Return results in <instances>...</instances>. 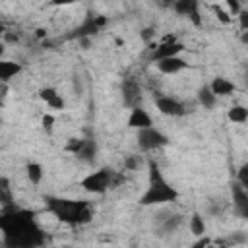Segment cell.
Returning a JSON list of instances; mask_svg holds the SVG:
<instances>
[{
  "mask_svg": "<svg viewBox=\"0 0 248 248\" xmlns=\"http://www.w3.org/2000/svg\"><path fill=\"white\" fill-rule=\"evenodd\" d=\"M149 169H151L149 186L143 192V196L140 198V203L141 205H161V203L174 202L178 198V192L163 180V176L159 172V167L155 163H149Z\"/></svg>",
  "mask_w": 248,
  "mask_h": 248,
  "instance_id": "cell-1",
  "label": "cell"
},
{
  "mask_svg": "<svg viewBox=\"0 0 248 248\" xmlns=\"http://www.w3.org/2000/svg\"><path fill=\"white\" fill-rule=\"evenodd\" d=\"M81 186H83L87 192L103 194V192L110 186V170H108V169H99V170L87 174V176L81 180Z\"/></svg>",
  "mask_w": 248,
  "mask_h": 248,
  "instance_id": "cell-2",
  "label": "cell"
},
{
  "mask_svg": "<svg viewBox=\"0 0 248 248\" xmlns=\"http://www.w3.org/2000/svg\"><path fill=\"white\" fill-rule=\"evenodd\" d=\"M138 143H140L141 149L149 151V149H157V147L167 145L169 140H167L165 134H161L159 130H155L153 126H149V128H141V130H138Z\"/></svg>",
  "mask_w": 248,
  "mask_h": 248,
  "instance_id": "cell-3",
  "label": "cell"
},
{
  "mask_svg": "<svg viewBox=\"0 0 248 248\" xmlns=\"http://www.w3.org/2000/svg\"><path fill=\"white\" fill-rule=\"evenodd\" d=\"M186 66H188L186 60H182L178 54H176V56H169V58L157 60V70H159L161 74H165V76H174V74L182 72Z\"/></svg>",
  "mask_w": 248,
  "mask_h": 248,
  "instance_id": "cell-4",
  "label": "cell"
},
{
  "mask_svg": "<svg viewBox=\"0 0 248 248\" xmlns=\"http://www.w3.org/2000/svg\"><path fill=\"white\" fill-rule=\"evenodd\" d=\"M155 107L165 116H182L184 114V107L172 97H159L155 101Z\"/></svg>",
  "mask_w": 248,
  "mask_h": 248,
  "instance_id": "cell-5",
  "label": "cell"
},
{
  "mask_svg": "<svg viewBox=\"0 0 248 248\" xmlns=\"http://www.w3.org/2000/svg\"><path fill=\"white\" fill-rule=\"evenodd\" d=\"M182 45L180 43H176L172 37H167V41L163 43V45H159L155 50H153V58L155 60H161V58H169V56H176V54H180L182 52Z\"/></svg>",
  "mask_w": 248,
  "mask_h": 248,
  "instance_id": "cell-6",
  "label": "cell"
},
{
  "mask_svg": "<svg viewBox=\"0 0 248 248\" xmlns=\"http://www.w3.org/2000/svg\"><path fill=\"white\" fill-rule=\"evenodd\" d=\"M153 122H151V116L141 108V107H132V112L128 116V126L130 128H136V130H141V128H149Z\"/></svg>",
  "mask_w": 248,
  "mask_h": 248,
  "instance_id": "cell-7",
  "label": "cell"
},
{
  "mask_svg": "<svg viewBox=\"0 0 248 248\" xmlns=\"http://www.w3.org/2000/svg\"><path fill=\"white\" fill-rule=\"evenodd\" d=\"M209 89L213 91L215 97H227V95H232V91L236 89V85L232 81H229L227 78H215L209 83Z\"/></svg>",
  "mask_w": 248,
  "mask_h": 248,
  "instance_id": "cell-8",
  "label": "cell"
},
{
  "mask_svg": "<svg viewBox=\"0 0 248 248\" xmlns=\"http://www.w3.org/2000/svg\"><path fill=\"white\" fill-rule=\"evenodd\" d=\"M232 200H234V207L238 209L240 215H246L248 213V194H246V188L236 184L232 188Z\"/></svg>",
  "mask_w": 248,
  "mask_h": 248,
  "instance_id": "cell-9",
  "label": "cell"
},
{
  "mask_svg": "<svg viewBox=\"0 0 248 248\" xmlns=\"http://www.w3.org/2000/svg\"><path fill=\"white\" fill-rule=\"evenodd\" d=\"M174 12L188 17L198 14V0H174Z\"/></svg>",
  "mask_w": 248,
  "mask_h": 248,
  "instance_id": "cell-10",
  "label": "cell"
},
{
  "mask_svg": "<svg viewBox=\"0 0 248 248\" xmlns=\"http://www.w3.org/2000/svg\"><path fill=\"white\" fill-rule=\"evenodd\" d=\"M19 64L10 62V60H0V81H8L16 74H19Z\"/></svg>",
  "mask_w": 248,
  "mask_h": 248,
  "instance_id": "cell-11",
  "label": "cell"
},
{
  "mask_svg": "<svg viewBox=\"0 0 248 248\" xmlns=\"http://www.w3.org/2000/svg\"><path fill=\"white\" fill-rule=\"evenodd\" d=\"M229 120L231 122H234V124H244L246 120H248V108L246 107H242V105H234V107H231L229 108Z\"/></svg>",
  "mask_w": 248,
  "mask_h": 248,
  "instance_id": "cell-12",
  "label": "cell"
},
{
  "mask_svg": "<svg viewBox=\"0 0 248 248\" xmlns=\"http://www.w3.org/2000/svg\"><path fill=\"white\" fill-rule=\"evenodd\" d=\"M141 99V95H140V89H138V85H134V83H126L124 85V101H126V105H130V107H138V101Z\"/></svg>",
  "mask_w": 248,
  "mask_h": 248,
  "instance_id": "cell-13",
  "label": "cell"
},
{
  "mask_svg": "<svg viewBox=\"0 0 248 248\" xmlns=\"http://www.w3.org/2000/svg\"><path fill=\"white\" fill-rule=\"evenodd\" d=\"M190 232L194 236H203L205 234V221L200 213H192L190 217Z\"/></svg>",
  "mask_w": 248,
  "mask_h": 248,
  "instance_id": "cell-14",
  "label": "cell"
},
{
  "mask_svg": "<svg viewBox=\"0 0 248 248\" xmlns=\"http://www.w3.org/2000/svg\"><path fill=\"white\" fill-rule=\"evenodd\" d=\"M198 99H200V103H202L205 108H213V105L217 103V97L213 95V91L209 89V85H203V87L200 89Z\"/></svg>",
  "mask_w": 248,
  "mask_h": 248,
  "instance_id": "cell-15",
  "label": "cell"
},
{
  "mask_svg": "<svg viewBox=\"0 0 248 248\" xmlns=\"http://www.w3.org/2000/svg\"><path fill=\"white\" fill-rule=\"evenodd\" d=\"M95 151H97L95 141H91V140H83V145L79 147V151H78L76 155H78V157H81L83 161H93Z\"/></svg>",
  "mask_w": 248,
  "mask_h": 248,
  "instance_id": "cell-16",
  "label": "cell"
},
{
  "mask_svg": "<svg viewBox=\"0 0 248 248\" xmlns=\"http://www.w3.org/2000/svg\"><path fill=\"white\" fill-rule=\"evenodd\" d=\"M25 170H27V178L31 180V184H39L43 180V167L39 163H29Z\"/></svg>",
  "mask_w": 248,
  "mask_h": 248,
  "instance_id": "cell-17",
  "label": "cell"
},
{
  "mask_svg": "<svg viewBox=\"0 0 248 248\" xmlns=\"http://www.w3.org/2000/svg\"><path fill=\"white\" fill-rule=\"evenodd\" d=\"M213 12H215L217 19H219L223 25H229V23H232V17H231V16H229V12H227V10H223L221 6H213Z\"/></svg>",
  "mask_w": 248,
  "mask_h": 248,
  "instance_id": "cell-18",
  "label": "cell"
},
{
  "mask_svg": "<svg viewBox=\"0 0 248 248\" xmlns=\"http://www.w3.org/2000/svg\"><path fill=\"white\" fill-rule=\"evenodd\" d=\"M39 97L48 105L50 101H54L56 97H58V91L54 89V87H45V89H41V93H39Z\"/></svg>",
  "mask_w": 248,
  "mask_h": 248,
  "instance_id": "cell-19",
  "label": "cell"
},
{
  "mask_svg": "<svg viewBox=\"0 0 248 248\" xmlns=\"http://www.w3.org/2000/svg\"><path fill=\"white\" fill-rule=\"evenodd\" d=\"M240 10H242V8H240V2H238V0H227V12H229V16H231L232 19L238 16Z\"/></svg>",
  "mask_w": 248,
  "mask_h": 248,
  "instance_id": "cell-20",
  "label": "cell"
},
{
  "mask_svg": "<svg viewBox=\"0 0 248 248\" xmlns=\"http://www.w3.org/2000/svg\"><path fill=\"white\" fill-rule=\"evenodd\" d=\"M238 184L240 186H248V165H242L240 170H238Z\"/></svg>",
  "mask_w": 248,
  "mask_h": 248,
  "instance_id": "cell-21",
  "label": "cell"
},
{
  "mask_svg": "<svg viewBox=\"0 0 248 248\" xmlns=\"http://www.w3.org/2000/svg\"><path fill=\"white\" fill-rule=\"evenodd\" d=\"M180 221H182V219H180L178 215H174V217L167 219V223H165V227H163V229H165V231H174V229L180 225Z\"/></svg>",
  "mask_w": 248,
  "mask_h": 248,
  "instance_id": "cell-22",
  "label": "cell"
},
{
  "mask_svg": "<svg viewBox=\"0 0 248 248\" xmlns=\"http://www.w3.org/2000/svg\"><path fill=\"white\" fill-rule=\"evenodd\" d=\"M236 17L240 19V29L246 31V29H248V12H246V10H240Z\"/></svg>",
  "mask_w": 248,
  "mask_h": 248,
  "instance_id": "cell-23",
  "label": "cell"
},
{
  "mask_svg": "<svg viewBox=\"0 0 248 248\" xmlns=\"http://www.w3.org/2000/svg\"><path fill=\"white\" fill-rule=\"evenodd\" d=\"M41 122H43V128H45V130H52V126H54V116H52V114H45Z\"/></svg>",
  "mask_w": 248,
  "mask_h": 248,
  "instance_id": "cell-24",
  "label": "cell"
},
{
  "mask_svg": "<svg viewBox=\"0 0 248 248\" xmlns=\"http://www.w3.org/2000/svg\"><path fill=\"white\" fill-rule=\"evenodd\" d=\"M48 107H50V108H54V110H62V108H64V99L58 95L54 101H50V103H48Z\"/></svg>",
  "mask_w": 248,
  "mask_h": 248,
  "instance_id": "cell-25",
  "label": "cell"
},
{
  "mask_svg": "<svg viewBox=\"0 0 248 248\" xmlns=\"http://www.w3.org/2000/svg\"><path fill=\"white\" fill-rule=\"evenodd\" d=\"M79 0H50L52 6H70V4H76Z\"/></svg>",
  "mask_w": 248,
  "mask_h": 248,
  "instance_id": "cell-26",
  "label": "cell"
},
{
  "mask_svg": "<svg viewBox=\"0 0 248 248\" xmlns=\"http://www.w3.org/2000/svg\"><path fill=\"white\" fill-rule=\"evenodd\" d=\"M153 35H155L153 29H143V31H141V39H143V41H149Z\"/></svg>",
  "mask_w": 248,
  "mask_h": 248,
  "instance_id": "cell-27",
  "label": "cell"
},
{
  "mask_svg": "<svg viewBox=\"0 0 248 248\" xmlns=\"http://www.w3.org/2000/svg\"><path fill=\"white\" fill-rule=\"evenodd\" d=\"M126 165H128V169H134V167H136V159H128Z\"/></svg>",
  "mask_w": 248,
  "mask_h": 248,
  "instance_id": "cell-28",
  "label": "cell"
},
{
  "mask_svg": "<svg viewBox=\"0 0 248 248\" xmlns=\"http://www.w3.org/2000/svg\"><path fill=\"white\" fill-rule=\"evenodd\" d=\"M2 52H4V45L0 43V54H2Z\"/></svg>",
  "mask_w": 248,
  "mask_h": 248,
  "instance_id": "cell-29",
  "label": "cell"
}]
</instances>
